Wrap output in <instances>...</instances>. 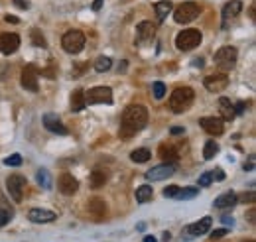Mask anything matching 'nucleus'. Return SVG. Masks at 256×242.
<instances>
[{"instance_id": "nucleus-35", "label": "nucleus", "mask_w": 256, "mask_h": 242, "mask_svg": "<svg viewBox=\"0 0 256 242\" xmlns=\"http://www.w3.org/2000/svg\"><path fill=\"white\" fill-rule=\"evenodd\" d=\"M152 91H154V98H164V95H166V85L162 83V81H156L152 85Z\"/></svg>"}, {"instance_id": "nucleus-44", "label": "nucleus", "mask_w": 256, "mask_h": 242, "mask_svg": "<svg viewBox=\"0 0 256 242\" xmlns=\"http://www.w3.org/2000/svg\"><path fill=\"white\" fill-rule=\"evenodd\" d=\"M4 20H6L8 24H20V18H18V16H10V14H8Z\"/></svg>"}, {"instance_id": "nucleus-31", "label": "nucleus", "mask_w": 256, "mask_h": 242, "mask_svg": "<svg viewBox=\"0 0 256 242\" xmlns=\"http://www.w3.org/2000/svg\"><path fill=\"white\" fill-rule=\"evenodd\" d=\"M197 187H185V189H179V193L175 195V199H195L197 197Z\"/></svg>"}, {"instance_id": "nucleus-17", "label": "nucleus", "mask_w": 256, "mask_h": 242, "mask_svg": "<svg viewBox=\"0 0 256 242\" xmlns=\"http://www.w3.org/2000/svg\"><path fill=\"white\" fill-rule=\"evenodd\" d=\"M158 156H160V160H162V161L171 163V165L179 161V152H177V148H175V146H171V144H162V146H160Z\"/></svg>"}, {"instance_id": "nucleus-21", "label": "nucleus", "mask_w": 256, "mask_h": 242, "mask_svg": "<svg viewBox=\"0 0 256 242\" xmlns=\"http://www.w3.org/2000/svg\"><path fill=\"white\" fill-rule=\"evenodd\" d=\"M239 201V197L235 191H225L223 195H219L217 199H215V209H229V207H233L235 203Z\"/></svg>"}, {"instance_id": "nucleus-19", "label": "nucleus", "mask_w": 256, "mask_h": 242, "mask_svg": "<svg viewBox=\"0 0 256 242\" xmlns=\"http://www.w3.org/2000/svg\"><path fill=\"white\" fill-rule=\"evenodd\" d=\"M211 225H213V219H211V217H203L201 221L189 225V227H187V233H189L191 237H201V235H207V233H209Z\"/></svg>"}, {"instance_id": "nucleus-8", "label": "nucleus", "mask_w": 256, "mask_h": 242, "mask_svg": "<svg viewBox=\"0 0 256 242\" xmlns=\"http://www.w3.org/2000/svg\"><path fill=\"white\" fill-rule=\"evenodd\" d=\"M87 104H110L112 102V91L108 87H95L89 93H85Z\"/></svg>"}, {"instance_id": "nucleus-18", "label": "nucleus", "mask_w": 256, "mask_h": 242, "mask_svg": "<svg viewBox=\"0 0 256 242\" xmlns=\"http://www.w3.org/2000/svg\"><path fill=\"white\" fill-rule=\"evenodd\" d=\"M44 126L53 132V134H57V136H65L67 134V128L61 124V120L55 116V114H46L44 116Z\"/></svg>"}, {"instance_id": "nucleus-25", "label": "nucleus", "mask_w": 256, "mask_h": 242, "mask_svg": "<svg viewBox=\"0 0 256 242\" xmlns=\"http://www.w3.org/2000/svg\"><path fill=\"white\" fill-rule=\"evenodd\" d=\"M150 150L148 148H136L132 154H130V160L132 161H136V163H146L148 160H150Z\"/></svg>"}, {"instance_id": "nucleus-4", "label": "nucleus", "mask_w": 256, "mask_h": 242, "mask_svg": "<svg viewBox=\"0 0 256 242\" xmlns=\"http://www.w3.org/2000/svg\"><path fill=\"white\" fill-rule=\"evenodd\" d=\"M199 12H201L199 4H195V2H183V4H179L175 8L173 18H175L177 24H189V22H193L199 16Z\"/></svg>"}, {"instance_id": "nucleus-26", "label": "nucleus", "mask_w": 256, "mask_h": 242, "mask_svg": "<svg viewBox=\"0 0 256 242\" xmlns=\"http://www.w3.org/2000/svg\"><path fill=\"white\" fill-rule=\"evenodd\" d=\"M152 187L150 185H140L138 189H136V201L138 203H148V201H152Z\"/></svg>"}, {"instance_id": "nucleus-7", "label": "nucleus", "mask_w": 256, "mask_h": 242, "mask_svg": "<svg viewBox=\"0 0 256 242\" xmlns=\"http://www.w3.org/2000/svg\"><path fill=\"white\" fill-rule=\"evenodd\" d=\"M38 77H40V69L32 63H28L24 69H22V87L30 93H38Z\"/></svg>"}, {"instance_id": "nucleus-32", "label": "nucleus", "mask_w": 256, "mask_h": 242, "mask_svg": "<svg viewBox=\"0 0 256 242\" xmlns=\"http://www.w3.org/2000/svg\"><path fill=\"white\" fill-rule=\"evenodd\" d=\"M32 44L34 46H38V48H46L48 44H46V40H44V34L38 30V28H34L32 30Z\"/></svg>"}, {"instance_id": "nucleus-43", "label": "nucleus", "mask_w": 256, "mask_h": 242, "mask_svg": "<svg viewBox=\"0 0 256 242\" xmlns=\"http://www.w3.org/2000/svg\"><path fill=\"white\" fill-rule=\"evenodd\" d=\"M14 6H18L20 10H28V0H14Z\"/></svg>"}, {"instance_id": "nucleus-3", "label": "nucleus", "mask_w": 256, "mask_h": 242, "mask_svg": "<svg viewBox=\"0 0 256 242\" xmlns=\"http://www.w3.org/2000/svg\"><path fill=\"white\" fill-rule=\"evenodd\" d=\"M201 40H203L201 32L189 28V30H183L181 34H177V38H175V48L179 49V51H191V49H195L201 44Z\"/></svg>"}, {"instance_id": "nucleus-41", "label": "nucleus", "mask_w": 256, "mask_h": 242, "mask_svg": "<svg viewBox=\"0 0 256 242\" xmlns=\"http://www.w3.org/2000/svg\"><path fill=\"white\" fill-rule=\"evenodd\" d=\"M211 175H213L215 181H225V171L223 169H215V171H211Z\"/></svg>"}, {"instance_id": "nucleus-42", "label": "nucleus", "mask_w": 256, "mask_h": 242, "mask_svg": "<svg viewBox=\"0 0 256 242\" xmlns=\"http://www.w3.org/2000/svg\"><path fill=\"white\" fill-rule=\"evenodd\" d=\"M243 169L245 171H253L255 169V156H249V161L243 165Z\"/></svg>"}, {"instance_id": "nucleus-20", "label": "nucleus", "mask_w": 256, "mask_h": 242, "mask_svg": "<svg viewBox=\"0 0 256 242\" xmlns=\"http://www.w3.org/2000/svg\"><path fill=\"white\" fill-rule=\"evenodd\" d=\"M28 217H30V221H34V223H51V221H55V213L50 211V209H32L30 213H28Z\"/></svg>"}, {"instance_id": "nucleus-40", "label": "nucleus", "mask_w": 256, "mask_h": 242, "mask_svg": "<svg viewBox=\"0 0 256 242\" xmlns=\"http://www.w3.org/2000/svg\"><path fill=\"white\" fill-rule=\"evenodd\" d=\"M227 233H229V229H217V231H213V233H211V241L221 239V237H225Z\"/></svg>"}, {"instance_id": "nucleus-13", "label": "nucleus", "mask_w": 256, "mask_h": 242, "mask_svg": "<svg viewBox=\"0 0 256 242\" xmlns=\"http://www.w3.org/2000/svg\"><path fill=\"white\" fill-rule=\"evenodd\" d=\"M199 124H201V128L205 132L211 134V136H221L223 134V120L219 116H205V118L199 120Z\"/></svg>"}, {"instance_id": "nucleus-39", "label": "nucleus", "mask_w": 256, "mask_h": 242, "mask_svg": "<svg viewBox=\"0 0 256 242\" xmlns=\"http://www.w3.org/2000/svg\"><path fill=\"white\" fill-rule=\"evenodd\" d=\"M245 108H247V102H245V100L237 102V104H235V116H241V114L245 112Z\"/></svg>"}, {"instance_id": "nucleus-50", "label": "nucleus", "mask_w": 256, "mask_h": 242, "mask_svg": "<svg viewBox=\"0 0 256 242\" xmlns=\"http://www.w3.org/2000/svg\"><path fill=\"white\" fill-rule=\"evenodd\" d=\"M243 242H255V241H243Z\"/></svg>"}, {"instance_id": "nucleus-6", "label": "nucleus", "mask_w": 256, "mask_h": 242, "mask_svg": "<svg viewBox=\"0 0 256 242\" xmlns=\"http://www.w3.org/2000/svg\"><path fill=\"white\" fill-rule=\"evenodd\" d=\"M215 63H217V67H221L225 71L233 69L235 63H237V49L233 48V46H223L221 49H217Z\"/></svg>"}, {"instance_id": "nucleus-12", "label": "nucleus", "mask_w": 256, "mask_h": 242, "mask_svg": "<svg viewBox=\"0 0 256 242\" xmlns=\"http://www.w3.org/2000/svg\"><path fill=\"white\" fill-rule=\"evenodd\" d=\"M154 36H156V24L144 20V22H140V24L136 26V42H138L140 46L152 42Z\"/></svg>"}, {"instance_id": "nucleus-10", "label": "nucleus", "mask_w": 256, "mask_h": 242, "mask_svg": "<svg viewBox=\"0 0 256 242\" xmlns=\"http://www.w3.org/2000/svg\"><path fill=\"white\" fill-rule=\"evenodd\" d=\"M203 85L209 93H221V91H225V89H227V85H229V77H227V73H215V75L205 77Z\"/></svg>"}, {"instance_id": "nucleus-5", "label": "nucleus", "mask_w": 256, "mask_h": 242, "mask_svg": "<svg viewBox=\"0 0 256 242\" xmlns=\"http://www.w3.org/2000/svg\"><path fill=\"white\" fill-rule=\"evenodd\" d=\"M61 46L67 53H79L85 46V34L79 32V30H69L61 38Z\"/></svg>"}, {"instance_id": "nucleus-34", "label": "nucleus", "mask_w": 256, "mask_h": 242, "mask_svg": "<svg viewBox=\"0 0 256 242\" xmlns=\"http://www.w3.org/2000/svg\"><path fill=\"white\" fill-rule=\"evenodd\" d=\"M89 211H93V213H99V215H102V213L106 211V205H104L102 201H99V199H93V201L89 203Z\"/></svg>"}, {"instance_id": "nucleus-9", "label": "nucleus", "mask_w": 256, "mask_h": 242, "mask_svg": "<svg viewBox=\"0 0 256 242\" xmlns=\"http://www.w3.org/2000/svg\"><path fill=\"white\" fill-rule=\"evenodd\" d=\"M24 187H26V179H24L22 175H10V177L6 179V189H8L10 197H12L16 203H20V201L24 199Z\"/></svg>"}, {"instance_id": "nucleus-16", "label": "nucleus", "mask_w": 256, "mask_h": 242, "mask_svg": "<svg viewBox=\"0 0 256 242\" xmlns=\"http://www.w3.org/2000/svg\"><path fill=\"white\" fill-rule=\"evenodd\" d=\"M20 48V36L18 34H0V51L10 55Z\"/></svg>"}, {"instance_id": "nucleus-36", "label": "nucleus", "mask_w": 256, "mask_h": 242, "mask_svg": "<svg viewBox=\"0 0 256 242\" xmlns=\"http://www.w3.org/2000/svg\"><path fill=\"white\" fill-rule=\"evenodd\" d=\"M177 193H179V187H177V185H170V187L164 189V197H166V199H175Z\"/></svg>"}, {"instance_id": "nucleus-47", "label": "nucleus", "mask_w": 256, "mask_h": 242, "mask_svg": "<svg viewBox=\"0 0 256 242\" xmlns=\"http://www.w3.org/2000/svg\"><path fill=\"white\" fill-rule=\"evenodd\" d=\"M101 6H102V0H95V2H93V10H95V12H99Z\"/></svg>"}, {"instance_id": "nucleus-46", "label": "nucleus", "mask_w": 256, "mask_h": 242, "mask_svg": "<svg viewBox=\"0 0 256 242\" xmlns=\"http://www.w3.org/2000/svg\"><path fill=\"white\" fill-rule=\"evenodd\" d=\"M183 132H185V128H181V126H173L171 128V134H175V136L177 134H183Z\"/></svg>"}, {"instance_id": "nucleus-28", "label": "nucleus", "mask_w": 256, "mask_h": 242, "mask_svg": "<svg viewBox=\"0 0 256 242\" xmlns=\"http://www.w3.org/2000/svg\"><path fill=\"white\" fill-rule=\"evenodd\" d=\"M104 183H106V175L102 171H93L91 173V187L93 189H101Z\"/></svg>"}, {"instance_id": "nucleus-23", "label": "nucleus", "mask_w": 256, "mask_h": 242, "mask_svg": "<svg viewBox=\"0 0 256 242\" xmlns=\"http://www.w3.org/2000/svg\"><path fill=\"white\" fill-rule=\"evenodd\" d=\"M154 10H156V18H158V22H162V20H164L171 10H173V4H171L170 0H160V2H156Z\"/></svg>"}, {"instance_id": "nucleus-27", "label": "nucleus", "mask_w": 256, "mask_h": 242, "mask_svg": "<svg viewBox=\"0 0 256 242\" xmlns=\"http://www.w3.org/2000/svg\"><path fill=\"white\" fill-rule=\"evenodd\" d=\"M36 177H38V183H40V187L42 189H51V175L48 169H38V173H36Z\"/></svg>"}, {"instance_id": "nucleus-30", "label": "nucleus", "mask_w": 256, "mask_h": 242, "mask_svg": "<svg viewBox=\"0 0 256 242\" xmlns=\"http://www.w3.org/2000/svg\"><path fill=\"white\" fill-rule=\"evenodd\" d=\"M110 65H112V61H110V57H99L97 61H95V69L99 71V73H104V71H108L110 69Z\"/></svg>"}, {"instance_id": "nucleus-38", "label": "nucleus", "mask_w": 256, "mask_h": 242, "mask_svg": "<svg viewBox=\"0 0 256 242\" xmlns=\"http://www.w3.org/2000/svg\"><path fill=\"white\" fill-rule=\"evenodd\" d=\"M10 217H12V213H10V211H6V209H0V227H4V225L10 221Z\"/></svg>"}, {"instance_id": "nucleus-14", "label": "nucleus", "mask_w": 256, "mask_h": 242, "mask_svg": "<svg viewBox=\"0 0 256 242\" xmlns=\"http://www.w3.org/2000/svg\"><path fill=\"white\" fill-rule=\"evenodd\" d=\"M241 12H243V2L241 0H229L223 6V28H227L229 26V20L237 18Z\"/></svg>"}, {"instance_id": "nucleus-24", "label": "nucleus", "mask_w": 256, "mask_h": 242, "mask_svg": "<svg viewBox=\"0 0 256 242\" xmlns=\"http://www.w3.org/2000/svg\"><path fill=\"white\" fill-rule=\"evenodd\" d=\"M85 106H87V102H85V93H83L81 89L73 91V95H71V110H73V112H79V110H83Z\"/></svg>"}, {"instance_id": "nucleus-22", "label": "nucleus", "mask_w": 256, "mask_h": 242, "mask_svg": "<svg viewBox=\"0 0 256 242\" xmlns=\"http://www.w3.org/2000/svg\"><path fill=\"white\" fill-rule=\"evenodd\" d=\"M219 110H221V120H233L235 118V104L231 102V98H219Z\"/></svg>"}, {"instance_id": "nucleus-1", "label": "nucleus", "mask_w": 256, "mask_h": 242, "mask_svg": "<svg viewBox=\"0 0 256 242\" xmlns=\"http://www.w3.org/2000/svg\"><path fill=\"white\" fill-rule=\"evenodd\" d=\"M148 124V110L142 104H130L124 108L120 118V136L130 138Z\"/></svg>"}, {"instance_id": "nucleus-11", "label": "nucleus", "mask_w": 256, "mask_h": 242, "mask_svg": "<svg viewBox=\"0 0 256 242\" xmlns=\"http://www.w3.org/2000/svg\"><path fill=\"white\" fill-rule=\"evenodd\" d=\"M175 173V165L171 163H162V165H156L150 171H146V179L148 181H162V179H168Z\"/></svg>"}, {"instance_id": "nucleus-2", "label": "nucleus", "mask_w": 256, "mask_h": 242, "mask_svg": "<svg viewBox=\"0 0 256 242\" xmlns=\"http://www.w3.org/2000/svg\"><path fill=\"white\" fill-rule=\"evenodd\" d=\"M193 100H195V93L189 89V87H179V89H175L171 95H170V100H168V104H170V108L173 110V112H185L191 104H193Z\"/></svg>"}, {"instance_id": "nucleus-49", "label": "nucleus", "mask_w": 256, "mask_h": 242, "mask_svg": "<svg viewBox=\"0 0 256 242\" xmlns=\"http://www.w3.org/2000/svg\"><path fill=\"white\" fill-rule=\"evenodd\" d=\"M144 242H158L154 237H144Z\"/></svg>"}, {"instance_id": "nucleus-15", "label": "nucleus", "mask_w": 256, "mask_h": 242, "mask_svg": "<svg viewBox=\"0 0 256 242\" xmlns=\"http://www.w3.org/2000/svg\"><path fill=\"white\" fill-rule=\"evenodd\" d=\"M57 189L61 191V195H73L77 189H79V181L73 177V175H69V173H63L59 179H57Z\"/></svg>"}, {"instance_id": "nucleus-29", "label": "nucleus", "mask_w": 256, "mask_h": 242, "mask_svg": "<svg viewBox=\"0 0 256 242\" xmlns=\"http://www.w3.org/2000/svg\"><path fill=\"white\" fill-rule=\"evenodd\" d=\"M217 152H219V146H217V142H215V140H207V142H205V150H203L205 160H211V158H213Z\"/></svg>"}, {"instance_id": "nucleus-48", "label": "nucleus", "mask_w": 256, "mask_h": 242, "mask_svg": "<svg viewBox=\"0 0 256 242\" xmlns=\"http://www.w3.org/2000/svg\"><path fill=\"white\" fill-rule=\"evenodd\" d=\"M256 197H255V193L251 191V193H245V197H243V201H255Z\"/></svg>"}, {"instance_id": "nucleus-45", "label": "nucleus", "mask_w": 256, "mask_h": 242, "mask_svg": "<svg viewBox=\"0 0 256 242\" xmlns=\"http://www.w3.org/2000/svg\"><path fill=\"white\" fill-rule=\"evenodd\" d=\"M221 221H223V223H225V225H231V227H233V225H235V219H233V217H229V215H225V217H223V219H221Z\"/></svg>"}, {"instance_id": "nucleus-33", "label": "nucleus", "mask_w": 256, "mask_h": 242, "mask_svg": "<svg viewBox=\"0 0 256 242\" xmlns=\"http://www.w3.org/2000/svg\"><path fill=\"white\" fill-rule=\"evenodd\" d=\"M4 165H8V167H18V165H22V156H20V154L8 156V158L4 160Z\"/></svg>"}, {"instance_id": "nucleus-37", "label": "nucleus", "mask_w": 256, "mask_h": 242, "mask_svg": "<svg viewBox=\"0 0 256 242\" xmlns=\"http://www.w3.org/2000/svg\"><path fill=\"white\" fill-rule=\"evenodd\" d=\"M211 183H213V175H211V171H205L203 175L199 177V185L201 187H209Z\"/></svg>"}]
</instances>
